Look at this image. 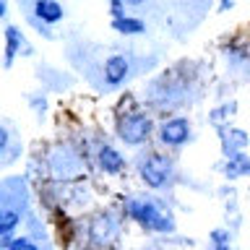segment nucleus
Segmentation results:
<instances>
[{"mask_svg": "<svg viewBox=\"0 0 250 250\" xmlns=\"http://www.w3.org/2000/svg\"><path fill=\"white\" fill-rule=\"evenodd\" d=\"M125 214L136 222L141 229L146 232H159V234H169L175 232V219L169 214H164L162 206L151 198H141V195H130L123 203Z\"/></svg>", "mask_w": 250, "mask_h": 250, "instance_id": "f257e3e1", "label": "nucleus"}, {"mask_svg": "<svg viewBox=\"0 0 250 250\" xmlns=\"http://www.w3.org/2000/svg\"><path fill=\"white\" fill-rule=\"evenodd\" d=\"M154 130H156L154 117L148 112H144V109H128V112H123L117 117V125H115L117 138H120L125 146L146 144V141L154 136Z\"/></svg>", "mask_w": 250, "mask_h": 250, "instance_id": "f03ea898", "label": "nucleus"}, {"mask_svg": "<svg viewBox=\"0 0 250 250\" xmlns=\"http://www.w3.org/2000/svg\"><path fill=\"white\" fill-rule=\"evenodd\" d=\"M172 172H175L172 159H167V156L159 154V151H148L146 156H141V162H138V175L151 190H164L167 183L172 180Z\"/></svg>", "mask_w": 250, "mask_h": 250, "instance_id": "7ed1b4c3", "label": "nucleus"}, {"mask_svg": "<svg viewBox=\"0 0 250 250\" xmlns=\"http://www.w3.org/2000/svg\"><path fill=\"white\" fill-rule=\"evenodd\" d=\"M193 136V123L183 115H175V117H167L156 125V138L164 148H180L185 146Z\"/></svg>", "mask_w": 250, "mask_h": 250, "instance_id": "20e7f679", "label": "nucleus"}, {"mask_svg": "<svg viewBox=\"0 0 250 250\" xmlns=\"http://www.w3.org/2000/svg\"><path fill=\"white\" fill-rule=\"evenodd\" d=\"M3 37H5V50H3V68L5 70L13 68L16 55H23V58H31V55H34L31 44L26 42V37H23V31L16 26V23H5Z\"/></svg>", "mask_w": 250, "mask_h": 250, "instance_id": "39448f33", "label": "nucleus"}, {"mask_svg": "<svg viewBox=\"0 0 250 250\" xmlns=\"http://www.w3.org/2000/svg\"><path fill=\"white\" fill-rule=\"evenodd\" d=\"M104 83L107 89H120V86L130 78V58L128 55H109L104 60Z\"/></svg>", "mask_w": 250, "mask_h": 250, "instance_id": "423d86ee", "label": "nucleus"}, {"mask_svg": "<svg viewBox=\"0 0 250 250\" xmlns=\"http://www.w3.org/2000/svg\"><path fill=\"white\" fill-rule=\"evenodd\" d=\"M219 138H222V154L229 159V156L245 151V146L250 144L248 133L237 128V125H224V128H219Z\"/></svg>", "mask_w": 250, "mask_h": 250, "instance_id": "0eeeda50", "label": "nucleus"}, {"mask_svg": "<svg viewBox=\"0 0 250 250\" xmlns=\"http://www.w3.org/2000/svg\"><path fill=\"white\" fill-rule=\"evenodd\" d=\"M78 167H81V162H78V156L70 151V148H58V151L52 154V159H50V169H52V175L58 177V180H68V177H73Z\"/></svg>", "mask_w": 250, "mask_h": 250, "instance_id": "6e6552de", "label": "nucleus"}, {"mask_svg": "<svg viewBox=\"0 0 250 250\" xmlns=\"http://www.w3.org/2000/svg\"><path fill=\"white\" fill-rule=\"evenodd\" d=\"M97 167L104 175H120L125 169V156L112 144H99L97 146Z\"/></svg>", "mask_w": 250, "mask_h": 250, "instance_id": "1a4fd4ad", "label": "nucleus"}, {"mask_svg": "<svg viewBox=\"0 0 250 250\" xmlns=\"http://www.w3.org/2000/svg\"><path fill=\"white\" fill-rule=\"evenodd\" d=\"M31 16L47 23V26H55V23L65 19V8H62L60 0H34L31 3Z\"/></svg>", "mask_w": 250, "mask_h": 250, "instance_id": "9d476101", "label": "nucleus"}, {"mask_svg": "<svg viewBox=\"0 0 250 250\" xmlns=\"http://www.w3.org/2000/svg\"><path fill=\"white\" fill-rule=\"evenodd\" d=\"M117 232H120V227H117V222L109 214H99L91 224V240L97 245H104V248L117 237Z\"/></svg>", "mask_w": 250, "mask_h": 250, "instance_id": "9b49d317", "label": "nucleus"}, {"mask_svg": "<svg viewBox=\"0 0 250 250\" xmlns=\"http://www.w3.org/2000/svg\"><path fill=\"white\" fill-rule=\"evenodd\" d=\"M112 29L123 37H138L146 31V21L138 19V16H120V19H112Z\"/></svg>", "mask_w": 250, "mask_h": 250, "instance_id": "f8f14e48", "label": "nucleus"}, {"mask_svg": "<svg viewBox=\"0 0 250 250\" xmlns=\"http://www.w3.org/2000/svg\"><path fill=\"white\" fill-rule=\"evenodd\" d=\"M224 175L229 177V180L248 177V175H250V156H248L245 151L229 156V159H227V164H224Z\"/></svg>", "mask_w": 250, "mask_h": 250, "instance_id": "ddd939ff", "label": "nucleus"}, {"mask_svg": "<svg viewBox=\"0 0 250 250\" xmlns=\"http://www.w3.org/2000/svg\"><path fill=\"white\" fill-rule=\"evenodd\" d=\"M237 112V104L234 102H224V104H219V107H214L208 112V120L214 123V128L219 130V128H224V125H229V117Z\"/></svg>", "mask_w": 250, "mask_h": 250, "instance_id": "4468645a", "label": "nucleus"}, {"mask_svg": "<svg viewBox=\"0 0 250 250\" xmlns=\"http://www.w3.org/2000/svg\"><path fill=\"white\" fill-rule=\"evenodd\" d=\"M5 250H42V248H39V242L31 234H21V237H13Z\"/></svg>", "mask_w": 250, "mask_h": 250, "instance_id": "2eb2a0df", "label": "nucleus"}, {"mask_svg": "<svg viewBox=\"0 0 250 250\" xmlns=\"http://www.w3.org/2000/svg\"><path fill=\"white\" fill-rule=\"evenodd\" d=\"M29 102H31V109H34L37 115L47 112V97L44 94H34V97H29Z\"/></svg>", "mask_w": 250, "mask_h": 250, "instance_id": "dca6fc26", "label": "nucleus"}, {"mask_svg": "<svg viewBox=\"0 0 250 250\" xmlns=\"http://www.w3.org/2000/svg\"><path fill=\"white\" fill-rule=\"evenodd\" d=\"M125 8H128V3H125V0H109V16H112V19H120V16H125Z\"/></svg>", "mask_w": 250, "mask_h": 250, "instance_id": "f3484780", "label": "nucleus"}, {"mask_svg": "<svg viewBox=\"0 0 250 250\" xmlns=\"http://www.w3.org/2000/svg\"><path fill=\"white\" fill-rule=\"evenodd\" d=\"M29 23H31V26H34V29L39 31V34H42V37L52 39V26H47V23H42L39 19H34V16H31V19H29Z\"/></svg>", "mask_w": 250, "mask_h": 250, "instance_id": "a211bd4d", "label": "nucleus"}, {"mask_svg": "<svg viewBox=\"0 0 250 250\" xmlns=\"http://www.w3.org/2000/svg\"><path fill=\"white\" fill-rule=\"evenodd\" d=\"M211 242H214V245H229V232L216 229L214 234H211Z\"/></svg>", "mask_w": 250, "mask_h": 250, "instance_id": "6ab92c4d", "label": "nucleus"}, {"mask_svg": "<svg viewBox=\"0 0 250 250\" xmlns=\"http://www.w3.org/2000/svg\"><path fill=\"white\" fill-rule=\"evenodd\" d=\"M232 8H234V0H222V3H219V13L232 11Z\"/></svg>", "mask_w": 250, "mask_h": 250, "instance_id": "aec40b11", "label": "nucleus"}, {"mask_svg": "<svg viewBox=\"0 0 250 250\" xmlns=\"http://www.w3.org/2000/svg\"><path fill=\"white\" fill-rule=\"evenodd\" d=\"M0 19L8 21V0H0Z\"/></svg>", "mask_w": 250, "mask_h": 250, "instance_id": "412c9836", "label": "nucleus"}, {"mask_svg": "<svg viewBox=\"0 0 250 250\" xmlns=\"http://www.w3.org/2000/svg\"><path fill=\"white\" fill-rule=\"evenodd\" d=\"M125 3H128L130 8H138V5H144V3H146V0H125Z\"/></svg>", "mask_w": 250, "mask_h": 250, "instance_id": "4be33fe9", "label": "nucleus"}]
</instances>
